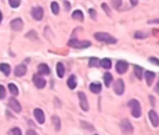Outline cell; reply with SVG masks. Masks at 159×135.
<instances>
[{"mask_svg": "<svg viewBox=\"0 0 159 135\" xmlns=\"http://www.w3.org/2000/svg\"><path fill=\"white\" fill-rule=\"evenodd\" d=\"M129 106L131 108V115L133 117H140L142 116V107L139 101L137 100H130L129 102Z\"/></svg>", "mask_w": 159, "mask_h": 135, "instance_id": "obj_1", "label": "cell"}, {"mask_svg": "<svg viewBox=\"0 0 159 135\" xmlns=\"http://www.w3.org/2000/svg\"><path fill=\"white\" fill-rule=\"evenodd\" d=\"M64 73H65V68L64 66H63V64L61 63H57V75L60 78L63 77V76H64Z\"/></svg>", "mask_w": 159, "mask_h": 135, "instance_id": "obj_21", "label": "cell"}, {"mask_svg": "<svg viewBox=\"0 0 159 135\" xmlns=\"http://www.w3.org/2000/svg\"><path fill=\"white\" fill-rule=\"evenodd\" d=\"M26 135H38V134L33 130H29L26 131Z\"/></svg>", "mask_w": 159, "mask_h": 135, "instance_id": "obj_37", "label": "cell"}, {"mask_svg": "<svg viewBox=\"0 0 159 135\" xmlns=\"http://www.w3.org/2000/svg\"><path fill=\"white\" fill-rule=\"evenodd\" d=\"M89 14H90L91 18L95 19V16H96V11H95L93 8H90V9L89 10Z\"/></svg>", "mask_w": 159, "mask_h": 135, "instance_id": "obj_36", "label": "cell"}, {"mask_svg": "<svg viewBox=\"0 0 159 135\" xmlns=\"http://www.w3.org/2000/svg\"><path fill=\"white\" fill-rule=\"evenodd\" d=\"M27 72V67L23 64H20V65H17L15 67V70H14V75L16 76H23Z\"/></svg>", "mask_w": 159, "mask_h": 135, "instance_id": "obj_13", "label": "cell"}, {"mask_svg": "<svg viewBox=\"0 0 159 135\" xmlns=\"http://www.w3.org/2000/svg\"><path fill=\"white\" fill-rule=\"evenodd\" d=\"M37 70H38L39 75H41V76H46V75H48L50 73L49 67L46 63H40L37 66Z\"/></svg>", "mask_w": 159, "mask_h": 135, "instance_id": "obj_14", "label": "cell"}, {"mask_svg": "<svg viewBox=\"0 0 159 135\" xmlns=\"http://www.w3.org/2000/svg\"><path fill=\"white\" fill-rule=\"evenodd\" d=\"M67 85L68 87L71 88V89H75L76 88V76L75 75H72L69 78H68V80H67Z\"/></svg>", "mask_w": 159, "mask_h": 135, "instance_id": "obj_18", "label": "cell"}, {"mask_svg": "<svg viewBox=\"0 0 159 135\" xmlns=\"http://www.w3.org/2000/svg\"><path fill=\"white\" fill-rule=\"evenodd\" d=\"M114 91L117 95H122L125 92V84L122 79H117L114 84Z\"/></svg>", "mask_w": 159, "mask_h": 135, "instance_id": "obj_6", "label": "cell"}, {"mask_svg": "<svg viewBox=\"0 0 159 135\" xmlns=\"http://www.w3.org/2000/svg\"><path fill=\"white\" fill-rule=\"evenodd\" d=\"M145 80H146V83L148 86H151L154 79V77H155V74L152 71H146L145 72Z\"/></svg>", "mask_w": 159, "mask_h": 135, "instance_id": "obj_17", "label": "cell"}, {"mask_svg": "<svg viewBox=\"0 0 159 135\" xmlns=\"http://www.w3.org/2000/svg\"><path fill=\"white\" fill-rule=\"evenodd\" d=\"M100 65H101L104 69H110L111 67H112V62L110 59L108 58H104L101 61V63Z\"/></svg>", "mask_w": 159, "mask_h": 135, "instance_id": "obj_24", "label": "cell"}, {"mask_svg": "<svg viewBox=\"0 0 159 135\" xmlns=\"http://www.w3.org/2000/svg\"><path fill=\"white\" fill-rule=\"evenodd\" d=\"M95 135H98V134H95Z\"/></svg>", "mask_w": 159, "mask_h": 135, "instance_id": "obj_41", "label": "cell"}, {"mask_svg": "<svg viewBox=\"0 0 159 135\" xmlns=\"http://www.w3.org/2000/svg\"><path fill=\"white\" fill-rule=\"evenodd\" d=\"M33 82L36 85V87L38 88H45V86L47 84V81L42 76H40L39 75H34L33 76Z\"/></svg>", "mask_w": 159, "mask_h": 135, "instance_id": "obj_9", "label": "cell"}, {"mask_svg": "<svg viewBox=\"0 0 159 135\" xmlns=\"http://www.w3.org/2000/svg\"><path fill=\"white\" fill-rule=\"evenodd\" d=\"M52 123H53V125H54L56 130H61V119H60L57 116H53V117H52Z\"/></svg>", "mask_w": 159, "mask_h": 135, "instance_id": "obj_25", "label": "cell"}, {"mask_svg": "<svg viewBox=\"0 0 159 135\" xmlns=\"http://www.w3.org/2000/svg\"><path fill=\"white\" fill-rule=\"evenodd\" d=\"M146 37H147L146 34H144V33L142 32V31H137V32L135 33V37L138 38V39H143V38H145Z\"/></svg>", "mask_w": 159, "mask_h": 135, "instance_id": "obj_31", "label": "cell"}, {"mask_svg": "<svg viewBox=\"0 0 159 135\" xmlns=\"http://www.w3.org/2000/svg\"><path fill=\"white\" fill-rule=\"evenodd\" d=\"M32 16L33 18L36 21H40L43 19V16H44V10L41 7H36L32 9Z\"/></svg>", "mask_w": 159, "mask_h": 135, "instance_id": "obj_10", "label": "cell"}, {"mask_svg": "<svg viewBox=\"0 0 159 135\" xmlns=\"http://www.w3.org/2000/svg\"><path fill=\"white\" fill-rule=\"evenodd\" d=\"M2 19H3V15H2V13H1V11H0V24H1Z\"/></svg>", "mask_w": 159, "mask_h": 135, "instance_id": "obj_40", "label": "cell"}, {"mask_svg": "<svg viewBox=\"0 0 159 135\" xmlns=\"http://www.w3.org/2000/svg\"><path fill=\"white\" fill-rule=\"evenodd\" d=\"M34 116L39 124H44L45 123V114L43 110H41L40 108H36L34 110Z\"/></svg>", "mask_w": 159, "mask_h": 135, "instance_id": "obj_12", "label": "cell"}, {"mask_svg": "<svg viewBox=\"0 0 159 135\" xmlns=\"http://www.w3.org/2000/svg\"><path fill=\"white\" fill-rule=\"evenodd\" d=\"M20 2H22V0H8V3L10 5V7L16 8L20 5Z\"/></svg>", "mask_w": 159, "mask_h": 135, "instance_id": "obj_29", "label": "cell"}, {"mask_svg": "<svg viewBox=\"0 0 159 135\" xmlns=\"http://www.w3.org/2000/svg\"><path fill=\"white\" fill-rule=\"evenodd\" d=\"M94 37L96 38L98 41H101V42L107 43V44L116 43V39L107 33H96L94 35Z\"/></svg>", "mask_w": 159, "mask_h": 135, "instance_id": "obj_2", "label": "cell"}, {"mask_svg": "<svg viewBox=\"0 0 159 135\" xmlns=\"http://www.w3.org/2000/svg\"><path fill=\"white\" fill-rule=\"evenodd\" d=\"M149 118H150V120H151V123L153 124V126H154V128H156V127L158 126L159 120H158V116H157V114H156L155 111L151 110V111L149 112Z\"/></svg>", "mask_w": 159, "mask_h": 135, "instance_id": "obj_15", "label": "cell"}, {"mask_svg": "<svg viewBox=\"0 0 159 135\" xmlns=\"http://www.w3.org/2000/svg\"><path fill=\"white\" fill-rule=\"evenodd\" d=\"M72 17H73V20L80 21H82L84 20V14H83V12H82L81 10H78V9L73 11V14H72Z\"/></svg>", "mask_w": 159, "mask_h": 135, "instance_id": "obj_20", "label": "cell"}, {"mask_svg": "<svg viewBox=\"0 0 159 135\" xmlns=\"http://www.w3.org/2000/svg\"><path fill=\"white\" fill-rule=\"evenodd\" d=\"M101 7L103 8V9H104V11L106 13H108V15H110L111 14V12H110V9H109V8H108V6L106 5L105 3H103L102 5H101Z\"/></svg>", "mask_w": 159, "mask_h": 135, "instance_id": "obj_34", "label": "cell"}, {"mask_svg": "<svg viewBox=\"0 0 159 135\" xmlns=\"http://www.w3.org/2000/svg\"><path fill=\"white\" fill-rule=\"evenodd\" d=\"M8 87V89H9L10 93H11L12 95L17 96V95L19 94V89H18V88H17V86H16L15 84H13V83H9Z\"/></svg>", "mask_w": 159, "mask_h": 135, "instance_id": "obj_26", "label": "cell"}, {"mask_svg": "<svg viewBox=\"0 0 159 135\" xmlns=\"http://www.w3.org/2000/svg\"><path fill=\"white\" fill-rule=\"evenodd\" d=\"M8 106L14 112H16V113H20V112L22 111V106H20V103L15 98H10L8 100Z\"/></svg>", "mask_w": 159, "mask_h": 135, "instance_id": "obj_11", "label": "cell"}, {"mask_svg": "<svg viewBox=\"0 0 159 135\" xmlns=\"http://www.w3.org/2000/svg\"><path fill=\"white\" fill-rule=\"evenodd\" d=\"M78 99H79V104L80 107L82 108L83 111H89V102H88V99L87 96L84 92H78Z\"/></svg>", "mask_w": 159, "mask_h": 135, "instance_id": "obj_4", "label": "cell"}, {"mask_svg": "<svg viewBox=\"0 0 159 135\" xmlns=\"http://www.w3.org/2000/svg\"><path fill=\"white\" fill-rule=\"evenodd\" d=\"M10 27L12 28V30L14 31H20L23 28V21L20 18H17V19H14L10 21Z\"/></svg>", "mask_w": 159, "mask_h": 135, "instance_id": "obj_7", "label": "cell"}, {"mask_svg": "<svg viewBox=\"0 0 159 135\" xmlns=\"http://www.w3.org/2000/svg\"><path fill=\"white\" fill-rule=\"evenodd\" d=\"M111 2L113 7L116 9L120 8V7L122 6V0H111Z\"/></svg>", "mask_w": 159, "mask_h": 135, "instance_id": "obj_30", "label": "cell"}, {"mask_svg": "<svg viewBox=\"0 0 159 135\" xmlns=\"http://www.w3.org/2000/svg\"><path fill=\"white\" fill-rule=\"evenodd\" d=\"M6 89H5V87L3 85H0V100H2L6 97Z\"/></svg>", "mask_w": 159, "mask_h": 135, "instance_id": "obj_32", "label": "cell"}, {"mask_svg": "<svg viewBox=\"0 0 159 135\" xmlns=\"http://www.w3.org/2000/svg\"><path fill=\"white\" fill-rule=\"evenodd\" d=\"M103 80H104V83H105V86L106 87H110L112 81H113V76L110 74V73H105L104 76H103Z\"/></svg>", "mask_w": 159, "mask_h": 135, "instance_id": "obj_23", "label": "cell"}, {"mask_svg": "<svg viewBox=\"0 0 159 135\" xmlns=\"http://www.w3.org/2000/svg\"><path fill=\"white\" fill-rule=\"evenodd\" d=\"M100 63H101V61L96 57H93V58L89 59V64L90 67H99Z\"/></svg>", "mask_w": 159, "mask_h": 135, "instance_id": "obj_27", "label": "cell"}, {"mask_svg": "<svg viewBox=\"0 0 159 135\" xmlns=\"http://www.w3.org/2000/svg\"><path fill=\"white\" fill-rule=\"evenodd\" d=\"M134 74L136 76V77L138 79H142V76H143V69L142 67L139 66V65H134Z\"/></svg>", "mask_w": 159, "mask_h": 135, "instance_id": "obj_19", "label": "cell"}, {"mask_svg": "<svg viewBox=\"0 0 159 135\" xmlns=\"http://www.w3.org/2000/svg\"><path fill=\"white\" fill-rule=\"evenodd\" d=\"M51 10H52L53 14H55V15L59 14V12H60V6H59V4L57 2H52L51 3Z\"/></svg>", "mask_w": 159, "mask_h": 135, "instance_id": "obj_28", "label": "cell"}, {"mask_svg": "<svg viewBox=\"0 0 159 135\" xmlns=\"http://www.w3.org/2000/svg\"><path fill=\"white\" fill-rule=\"evenodd\" d=\"M149 61H150L152 63L155 64V65H158V64H159V61H158V59H157V58L152 57V58H149Z\"/></svg>", "mask_w": 159, "mask_h": 135, "instance_id": "obj_35", "label": "cell"}, {"mask_svg": "<svg viewBox=\"0 0 159 135\" xmlns=\"http://www.w3.org/2000/svg\"><path fill=\"white\" fill-rule=\"evenodd\" d=\"M11 132L13 135H23L22 134V131H20V130L19 128H13L11 130Z\"/></svg>", "mask_w": 159, "mask_h": 135, "instance_id": "obj_33", "label": "cell"}, {"mask_svg": "<svg viewBox=\"0 0 159 135\" xmlns=\"http://www.w3.org/2000/svg\"><path fill=\"white\" fill-rule=\"evenodd\" d=\"M63 3H64V6H65L66 10H70V9H71V5H70V3H68L67 0H65V1L63 2Z\"/></svg>", "mask_w": 159, "mask_h": 135, "instance_id": "obj_38", "label": "cell"}, {"mask_svg": "<svg viewBox=\"0 0 159 135\" xmlns=\"http://www.w3.org/2000/svg\"><path fill=\"white\" fill-rule=\"evenodd\" d=\"M89 89L91 92H93L95 94H98L101 92V84L98 83V82H93L89 85Z\"/></svg>", "mask_w": 159, "mask_h": 135, "instance_id": "obj_16", "label": "cell"}, {"mask_svg": "<svg viewBox=\"0 0 159 135\" xmlns=\"http://www.w3.org/2000/svg\"><path fill=\"white\" fill-rule=\"evenodd\" d=\"M128 68H129V63L125 62V61H119L117 62L115 65V69H116V72L120 75H123L125 74L126 71H128Z\"/></svg>", "mask_w": 159, "mask_h": 135, "instance_id": "obj_8", "label": "cell"}, {"mask_svg": "<svg viewBox=\"0 0 159 135\" xmlns=\"http://www.w3.org/2000/svg\"><path fill=\"white\" fill-rule=\"evenodd\" d=\"M0 71H1L3 74H5V76H9L10 74V66L8 63H1L0 64Z\"/></svg>", "mask_w": 159, "mask_h": 135, "instance_id": "obj_22", "label": "cell"}, {"mask_svg": "<svg viewBox=\"0 0 159 135\" xmlns=\"http://www.w3.org/2000/svg\"><path fill=\"white\" fill-rule=\"evenodd\" d=\"M121 130L125 134H130L133 132V126L128 119H123L121 121Z\"/></svg>", "mask_w": 159, "mask_h": 135, "instance_id": "obj_5", "label": "cell"}, {"mask_svg": "<svg viewBox=\"0 0 159 135\" xmlns=\"http://www.w3.org/2000/svg\"><path fill=\"white\" fill-rule=\"evenodd\" d=\"M130 2L133 6H136L138 4V2H139V0H130Z\"/></svg>", "mask_w": 159, "mask_h": 135, "instance_id": "obj_39", "label": "cell"}, {"mask_svg": "<svg viewBox=\"0 0 159 135\" xmlns=\"http://www.w3.org/2000/svg\"><path fill=\"white\" fill-rule=\"evenodd\" d=\"M68 45L75 49H86L91 46V43L89 41H79L76 38H72L68 42Z\"/></svg>", "mask_w": 159, "mask_h": 135, "instance_id": "obj_3", "label": "cell"}]
</instances>
